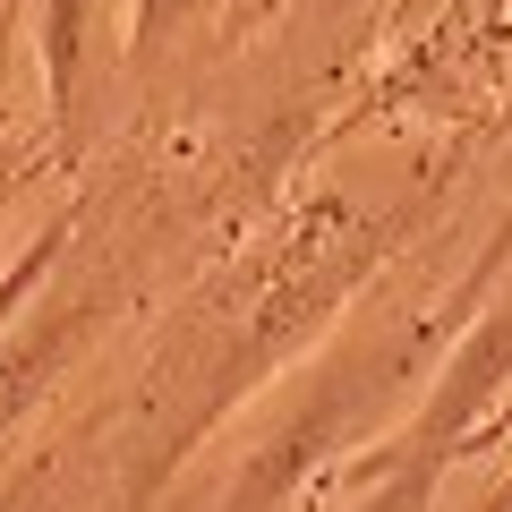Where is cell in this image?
Returning <instances> with one entry per match:
<instances>
[{
    "instance_id": "1",
    "label": "cell",
    "mask_w": 512,
    "mask_h": 512,
    "mask_svg": "<svg viewBox=\"0 0 512 512\" xmlns=\"http://www.w3.org/2000/svg\"><path fill=\"white\" fill-rule=\"evenodd\" d=\"M504 402H512V256H504V274L470 299V325H461L453 350L436 359L427 402L410 410V419L393 427L384 444L350 453L325 487H359V495H367L376 478H402V470H427V478H436L453 453H470L478 427L504 419Z\"/></svg>"
},
{
    "instance_id": "2",
    "label": "cell",
    "mask_w": 512,
    "mask_h": 512,
    "mask_svg": "<svg viewBox=\"0 0 512 512\" xmlns=\"http://www.w3.org/2000/svg\"><path fill=\"white\" fill-rule=\"evenodd\" d=\"M239 0H128V69L137 86H163L197 35H222Z\"/></svg>"
},
{
    "instance_id": "3",
    "label": "cell",
    "mask_w": 512,
    "mask_h": 512,
    "mask_svg": "<svg viewBox=\"0 0 512 512\" xmlns=\"http://www.w3.org/2000/svg\"><path fill=\"white\" fill-rule=\"evenodd\" d=\"M26 188V154H0V222H9V205H18Z\"/></svg>"
},
{
    "instance_id": "4",
    "label": "cell",
    "mask_w": 512,
    "mask_h": 512,
    "mask_svg": "<svg viewBox=\"0 0 512 512\" xmlns=\"http://www.w3.org/2000/svg\"><path fill=\"white\" fill-rule=\"evenodd\" d=\"M478 512H512V478H504V487H495V495H487V504H478Z\"/></svg>"
},
{
    "instance_id": "5",
    "label": "cell",
    "mask_w": 512,
    "mask_h": 512,
    "mask_svg": "<svg viewBox=\"0 0 512 512\" xmlns=\"http://www.w3.org/2000/svg\"><path fill=\"white\" fill-rule=\"evenodd\" d=\"M333 9H342V0H333Z\"/></svg>"
}]
</instances>
